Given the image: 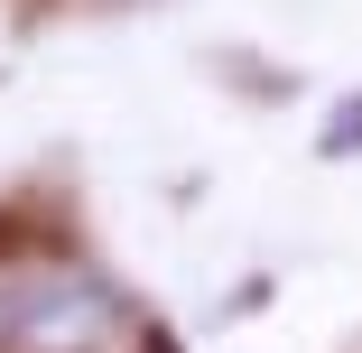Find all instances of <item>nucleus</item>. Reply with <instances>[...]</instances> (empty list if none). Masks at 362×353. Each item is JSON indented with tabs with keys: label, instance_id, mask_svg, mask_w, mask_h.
I'll return each mask as SVG.
<instances>
[{
	"label": "nucleus",
	"instance_id": "obj_1",
	"mask_svg": "<svg viewBox=\"0 0 362 353\" xmlns=\"http://www.w3.org/2000/svg\"><path fill=\"white\" fill-rule=\"evenodd\" d=\"M0 353H149V316L75 260H19L0 270Z\"/></svg>",
	"mask_w": 362,
	"mask_h": 353
}]
</instances>
